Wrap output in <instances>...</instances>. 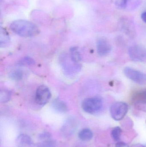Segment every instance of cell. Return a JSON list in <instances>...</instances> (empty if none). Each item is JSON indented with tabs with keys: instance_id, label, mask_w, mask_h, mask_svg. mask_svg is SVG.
Masks as SVG:
<instances>
[{
	"instance_id": "obj_20",
	"label": "cell",
	"mask_w": 146,
	"mask_h": 147,
	"mask_svg": "<svg viewBox=\"0 0 146 147\" xmlns=\"http://www.w3.org/2000/svg\"><path fill=\"white\" fill-rule=\"evenodd\" d=\"M10 77L14 80H20L23 78V72L20 70H15L10 73Z\"/></svg>"
},
{
	"instance_id": "obj_14",
	"label": "cell",
	"mask_w": 146,
	"mask_h": 147,
	"mask_svg": "<svg viewBox=\"0 0 146 147\" xmlns=\"http://www.w3.org/2000/svg\"><path fill=\"white\" fill-rule=\"evenodd\" d=\"M70 57L71 60L76 64L81 61V56L77 47H73L70 50Z\"/></svg>"
},
{
	"instance_id": "obj_3",
	"label": "cell",
	"mask_w": 146,
	"mask_h": 147,
	"mask_svg": "<svg viewBox=\"0 0 146 147\" xmlns=\"http://www.w3.org/2000/svg\"><path fill=\"white\" fill-rule=\"evenodd\" d=\"M127 104L124 102H117L112 104L110 108L111 115L116 121L122 120L128 111Z\"/></svg>"
},
{
	"instance_id": "obj_10",
	"label": "cell",
	"mask_w": 146,
	"mask_h": 147,
	"mask_svg": "<svg viewBox=\"0 0 146 147\" xmlns=\"http://www.w3.org/2000/svg\"><path fill=\"white\" fill-rule=\"evenodd\" d=\"M15 143L18 147H33V142L31 137L25 134L18 136L15 140Z\"/></svg>"
},
{
	"instance_id": "obj_9",
	"label": "cell",
	"mask_w": 146,
	"mask_h": 147,
	"mask_svg": "<svg viewBox=\"0 0 146 147\" xmlns=\"http://www.w3.org/2000/svg\"><path fill=\"white\" fill-rule=\"evenodd\" d=\"M119 24L122 30L127 35L131 38L135 37L136 34L135 28L130 20L127 18H121L119 21Z\"/></svg>"
},
{
	"instance_id": "obj_16",
	"label": "cell",
	"mask_w": 146,
	"mask_h": 147,
	"mask_svg": "<svg viewBox=\"0 0 146 147\" xmlns=\"http://www.w3.org/2000/svg\"><path fill=\"white\" fill-rule=\"evenodd\" d=\"M122 130L121 127H116L111 130V136L113 140L115 142H119L122 135Z\"/></svg>"
},
{
	"instance_id": "obj_11",
	"label": "cell",
	"mask_w": 146,
	"mask_h": 147,
	"mask_svg": "<svg viewBox=\"0 0 146 147\" xmlns=\"http://www.w3.org/2000/svg\"><path fill=\"white\" fill-rule=\"evenodd\" d=\"M52 107L55 111L58 113H66L67 111V106L63 101L59 99H56L53 101Z\"/></svg>"
},
{
	"instance_id": "obj_17",
	"label": "cell",
	"mask_w": 146,
	"mask_h": 147,
	"mask_svg": "<svg viewBox=\"0 0 146 147\" xmlns=\"http://www.w3.org/2000/svg\"><path fill=\"white\" fill-rule=\"evenodd\" d=\"M11 93L9 91L3 90L1 91L0 100L1 102H6L11 98Z\"/></svg>"
},
{
	"instance_id": "obj_25",
	"label": "cell",
	"mask_w": 146,
	"mask_h": 147,
	"mask_svg": "<svg viewBox=\"0 0 146 147\" xmlns=\"http://www.w3.org/2000/svg\"><path fill=\"white\" fill-rule=\"evenodd\" d=\"M131 147H146V146L142 145V144H137L133 145Z\"/></svg>"
},
{
	"instance_id": "obj_21",
	"label": "cell",
	"mask_w": 146,
	"mask_h": 147,
	"mask_svg": "<svg viewBox=\"0 0 146 147\" xmlns=\"http://www.w3.org/2000/svg\"><path fill=\"white\" fill-rule=\"evenodd\" d=\"M35 62L33 59L29 57L24 58L19 61L18 64L20 65H34Z\"/></svg>"
},
{
	"instance_id": "obj_1",
	"label": "cell",
	"mask_w": 146,
	"mask_h": 147,
	"mask_svg": "<svg viewBox=\"0 0 146 147\" xmlns=\"http://www.w3.org/2000/svg\"><path fill=\"white\" fill-rule=\"evenodd\" d=\"M10 28L15 34L24 38L34 37L40 32L39 28L35 24L25 20L14 21L10 24Z\"/></svg>"
},
{
	"instance_id": "obj_7",
	"label": "cell",
	"mask_w": 146,
	"mask_h": 147,
	"mask_svg": "<svg viewBox=\"0 0 146 147\" xmlns=\"http://www.w3.org/2000/svg\"><path fill=\"white\" fill-rule=\"evenodd\" d=\"M125 75L135 83L139 85L146 84V74L130 67H126L124 69Z\"/></svg>"
},
{
	"instance_id": "obj_15",
	"label": "cell",
	"mask_w": 146,
	"mask_h": 147,
	"mask_svg": "<svg viewBox=\"0 0 146 147\" xmlns=\"http://www.w3.org/2000/svg\"><path fill=\"white\" fill-rule=\"evenodd\" d=\"M74 124H72V123H67L61 129L63 134L66 136H69L74 132L76 127Z\"/></svg>"
},
{
	"instance_id": "obj_13",
	"label": "cell",
	"mask_w": 146,
	"mask_h": 147,
	"mask_svg": "<svg viewBox=\"0 0 146 147\" xmlns=\"http://www.w3.org/2000/svg\"><path fill=\"white\" fill-rule=\"evenodd\" d=\"M9 43V37L7 32L4 29L1 28L0 34V46L1 47H7Z\"/></svg>"
},
{
	"instance_id": "obj_22",
	"label": "cell",
	"mask_w": 146,
	"mask_h": 147,
	"mask_svg": "<svg viewBox=\"0 0 146 147\" xmlns=\"http://www.w3.org/2000/svg\"><path fill=\"white\" fill-rule=\"evenodd\" d=\"M50 134L48 133H43V134H41L40 136H39V138L41 139L42 140H46V139H49V138H50Z\"/></svg>"
},
{
	"instance_id": "obj_23",
	"label": "cell",
	"mask_w": 146,
	"mask_h": 147,
	"mask_svg": "<svg viewBox=\"0 0 146 147\" xmlns=\"http://www.w3.org/2000/svg\"><path fill=\"white\" fill-rule=\"evenodd\" d=\"M115 147H129L128 144L123 142L119 141L116 144Z\"/></svg>"
},
{
	"instance_id": "obj_8",
	"label": "cell",
	"mask_w": 146,
	"mask_h": 147,
	"mask_svg": "<svg viewBox=\"0 0 146 147\" xmlns=\"http://www.w3.org/2000/svg\"><path fill=\"white\" fill-rule=\"evenodd\" d=\"M97 49L98 54L100 56H105L111 51V45L109 40L105 38L98 39L97 42Z\"/></svg>"
},
{
	"instance_id": "obj_24",
	"label": "cell",
	"mask_w": 146,
	"mask_h": 147,
	"mask_svg": "<svg viewBox=\"0 0 146 147\" xmlns=\"http://www.w3.org/2000/svg\"><path fill=\"white\" fill-rule=\"evenodd\" d=\"M141 18L142 21L146 23V11L142 13L141 15Z\"/></svg>"
},
{
	"instance_id": "obj_4",
	"label": "cell",
	"mask_w": 146,
	"mask_h": 147,
	"mask_svg": "<svg viewBox=\"0 0 146 147\" xmlns=\"http://www.w3.org/2000/svg\"><path fill=\"white\" fill-rule=\"evenodd\" d=\"M129 55L131 60L135 62L146 61V48L141 45L132 46L129 49Z\"/></svg>"
},
{
	"instance_id": "obj_2",
	"label": "cell",
	"mask_w": 146,
	"mask_h": 147,
	"mask_svg": "<svg viewBox=\"0 0 146 147\" xmlns=\"http://www.w3.org/2000/svg\"><path fill=\"white\" fill-rule=\"evenodd\" d=\"M103 100L99 96L93 97L85 99L81 104L83 110L90 114L99 112L103 108Z\"/></svg>"
},
{
	"instance_id": "obj_19",
	"label": "cell",
	"mask_w": 146,
	"mask_h": 147,
	"mask_svg": "<svg viewBox=\"0 0 146 147\" xmlns=\"http://www.w3.org/2000/svg\"><path fill=\"white\" fill-rule=\"evenodd\" d=\"M130 0H111L112 3L120 9H125Z\"/></svg>"
},
{
	"instance_id": "obj_12",
	"label": "cell",
	"mask_w": 146,
	"mask_h": 147,
	"mask_svg": "<svg viewBox=\"0 0 146 147\" xmlns=\"http://www.w3.org/2000/svg\"><path fill=\"white\" fill-rule=\"evenodd\" d=\"M93 133L91 130L88 128L82 129L79 133V138L83 141H89L93 137Z\"/></svg>"
},
{
	"instance_id": "obj_5",
	"label": "cell",
	"mask_w": 146,
	"mask_h": 147,
	"mask_svg": "<svg viewBox=\"0 0 146 147\" xmlns=\"http://www.w3.org/2000/svg\"><path fill=\"white\" fill-rule=\"evenodd\" d=\"M131 98L132 103L137 109L146 112V89L136 91L132 94Z\"/></svg>"
},
{
	"instance_id": "obj_18",
	"label": "cell",
	"mask_w": 146,
	"mask_h": 147,
	"mask_svg": "<svg viewBox=\"0 0 146 147\" xmlns=\"http://www.w3.org/2000/svg\"><path fill=\"white\" fill-rule=\"evenodd\" d=\"M56 146L55 142L49 138L42 140L38 145V147H55Z\"/></svg>"
},
{
	"instance_id": "obj_6",
	"label": "cell",
	"mask_w": 146,
	"mask_h": 147,
	"mask_svg": "<svg viewBox=\"0 0 146 147\" xmlns=\"http://www.w3.org/2000/svg\"><path fill=\"white\" fill-rule=\"evenodd\" d=\"M51 98L49 89L46 86L42 85L38 87L35 94V102L40 106H43L47 103Z\"/></svg>"
}]
</instances>
